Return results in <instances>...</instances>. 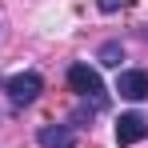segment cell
I'll return each instance as SVG.
<instances>
[{"label":"cell","instance_id":"1","mask_svg":"<svg viewBox=\"0 0 148 148\" xmlns=\"http://www.w3.org/2000/svg\"><path fill=\"white\" fill-rule=\"evenodd\" d=\"M68 88H72L76 96L92 100L96 108H104V104H108V92H104V84H100L96 68H88V64H72V68H68Z\"/></svg>","mask_w":148,"mask_h":148},{"label":"cell","instance_id":"2","mask_svg":"<svg viewBox=\"0 0 148 148\" xmlns=\"http://www.w3.org/2000/svg\"><path fill=\"white\" fill-rule=\"evenodd\" d=\"M4 92H8V100H12L16 108H28L32 100L44 92V80H40L36 72H16V76L4 80Z\"/></svg>","mask_w":148,"mask_h":148},{"label":"cell","instance_id":"3","mask_svg":"<svg viewBox=\"0 0 148 148\" xmlns=\"http://www.w3.org/2000/svg\"><path fill=\"white\" fill-rule=\"evenodd\" d=\"M148 136V120L140 116V112H124L120 120H116V144H140Z\"/></svg>","mask_w":148,"mask_h":148},{"label":"cell","instance_id":"4","mask_svg":"<svg viewBox=\"0 0 148 148\" xmlns=\"http://www.w3.org/2000/svg\"><path fill=\"white\" fill-rule=\"evenodd\" d=\"M116 92H120L124 100H148V72L124 68V72L116 76Z\"/></svg>","mask_w":148,"mask_h":148},{"label":"cell","instance_id":"5","mask_svg":"<svg viewBox=\"0 0 148 148\" xmlns=\"http://www.w3.org/2000/svg\"><path fill=\"white\" fill-rule=\"evenodd\" d=\"M36 140H40V148H76V132L68 124H48L36 132Z\"/></svg>","mask_w":148,"mask_h":148},{"label":"cell","instance_id":"6","mask_svg":"<svg viewBox=\"0 0 148 148\" xmlns=\"http://www.w3.org/2000/svg\"><path fill=\"white\" fill-rule=\"evenodd\" d=\"M120 60H124V48L116 40H108V44L100 48V64H104V68H120Z\"/></svg>","mask_w":148,"mask_h":148},{"label":"cell","instance_id":"7","mask_svg":"<svg viewBox=\"0 0 148 148\" xmlns=\"http://www.w3.org/2000/svg\"><path fill=\"white\" fill-rule=\"evenodd\" d=\"M100 4V12H120V8H128L132 0H96Z\"/></svg>","mask_w":148,"mask_h":148}]
</instances>
